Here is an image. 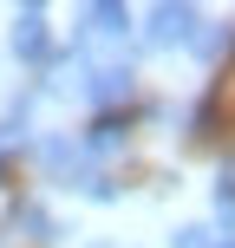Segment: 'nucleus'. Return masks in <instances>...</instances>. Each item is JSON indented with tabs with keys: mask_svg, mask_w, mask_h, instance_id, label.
Listing matches in <instances>:
<instances>
[{
	"mask_svg": "<svg viewBox=\"0 0 235 248\" xmlns=\"http://www.w3.org/2000/svg\"><path fill=\"white\" fill-rule=\"evenodd\" d=\"M131 65H98V72H85V85H78V92H85V98L92 105H118V98H131Z\"/></svg>",
	"mask_w": 235,
	"mask_h": 248,
	"instance_id": "nucleus-1",
	"label": "nucleus"
},
{
	"mask_svg": "<svg viewBox=\"0 0 235 248\" xmlns=\"http://www.w3.org/2000/svg\"><path fill=\"white\" fill-rule=\"evenodd\" d=\"M176 39H196V7H157L150 13V46H176Z\"/></svg>",
	"mask_w": 235,
	"mask_h": 248,
	"instance_id": "nucleus-2",
	"label": "nucleus"
},
{
	"mask_svg": "<svg viewBox=\"0 0 235 248\" xmlns=\"http://www.w3.org/2000/svg\"><path fill=\"white\" fill-rule=\"evenodd\" d=\"M124 26H131V13H124V7H85V33H78L72 46L85 52L92 39H124Z\"/></svg>",
	"mask_w": 235,
	"mask_h": 248,
	"instance_id": "nucleus-3",
	"label": "nucleus"
},
{
	"mask_svg": "<svg viewBox=\"0 0 235 248\" xmlns=\"http://www.w3.org/2000/svg\"><path fill=\"white\" fill-rule=\"evenodd\" d=\"M13 52H20V59H46V13H39V7L20 13V26H13Z\"/></svg>",
	"mask_w": 235,
	"mask_h": 248,
	"instance_id": "nucleus-4",
	"label": "nucleus"
},
{
	"mask_svg": "<svg viewBox=\"0 0 235 248\" xmlns=\"http://www.w3.org/2000/svg\"><path fill=\"white\" fill-rule=\"evenodd\" d=\"M39 157H46V170H52V176H72V183L85 176V170H78V163H85V150H78L72 137H46V144H39Z\"/></svg>",
	"mask_w": 235,
	"mask_h": 248,
	"instance_id": "nucleus-5",
	"label": "nucleus"
},
{
	"mask_svg": "<svg viewBox=\"0 0 235 248\" xmlns=\"http://www.w3.org/2000/svg\"><path fill=\"white\" fill-rule=\"evenodd\" d=\"M118 144H124V118H98V124L85 131V144H78V150H98V157H111Z\"/></svg>",
	"mask_w": 235,
	"mask_h": 248,
	"instance_id": "nucleus-6",
	"label": "nucleus"
},
{
	"mask_svg": "<svg viewBox=\"0 0 235 248\" xmlns=\"http://www.w3.org/2000/svg\"><path fill=\"white\" fill-rule=\"evenodd\" d=\"M216 222L235 235V163H222V176H216Z\"/></svg>",
	"mask_w": 235,
	"mask_h": 248,
	"instance_id": "nucleus-7",
	"label": "nucleus"
},
{
	"mask_svg": "<svg viewBox=\"0 0 235 248\" xmlns=\"http://www.w3.org/2000/svg\"><path fill=\"white\" fill-rule=\"evenodd\" d=\"M170 242H176V248H209V229H196V222H189V229H176Z\"/></svg>",
	"mask_w": 235,
	"mask_h": 248,
	"instance_id": "nucleus-8",
	"label": "nucleus"
},
{
	"mask_svg": "<svg viewBox=\"0 0 235 248\" xmlns=\"http://www.w3.org/2000/svg\"><path fill=\"white\" fill-rule=\"evenodd\" d=\"M222 248H235V235H229V242H222Z\"/></svg>",
	"mask_w": 235,
	"mask_h": 248,
	"instance_id": "nucleus-9",
	"label": "nucleus"
}]
</instances>
